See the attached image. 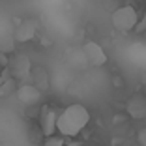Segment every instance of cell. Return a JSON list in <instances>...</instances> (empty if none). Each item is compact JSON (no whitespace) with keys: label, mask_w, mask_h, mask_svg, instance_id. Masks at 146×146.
Returning a JSON list of instances; mask_svg holds the SVG:
<instances>
[{"label":"cell","mask_w":146,"mask_h":146,"mask_svg":"<svg viewBox=\"0 0 146 146\" xmlns=\"http://www.w3.org/2000/svg\"><path fill=\"white\" fill-rule=\"evenodd\" d=\"M90 122V112L88 109L82 105L75 103L66 107L64 111L58 114L56 118V129L66 137H77L82 129L86 127V124Z\"/></svg>","instance_id":"1"},{"label":"cell","mask_w":146,"mask_h":146,"mask_svg":"<svg viewBox=\"0 0 146 146\" xmlns=\"http://www.w3.org/2000/svg\"><path fill=\"white\" fill-rule=\"evenodd\" d=\"M111 21H112V26H114L116 30L131 32V30H135V26H137V23H139L137 9H135L133 6H122V8L112 11Z\"/></svg>","instance_id":"2"},{"label":"cell","mask_w":146,"mask_h":146,"mask_svg":"<svg viewBox=\"0 0 146 146\" xmlns=\"http://www.w3.org/2000/svg\"><path fill=\"white\" fill-rule=\"evenodd\" d=\"M82 52H84V60L88 66L92 68H99V66L107 64V54H105L103 47L96 41H86L84 47H82Z\"/></svg>","instance_id":"3"},{"label":"cell","mask_w":146,"mask_h":146,"mask_svg":"<svg viewBox=\"0 0 146 146\" xmlns=\"http://www.w3.org/2000/svg\"><path fill=\"white\" fill-rule=\"evenodd\" d=\"M9 66H11V77H15V79L30 77L32 64H30V58L26 54H15L11 60H9Z\"/></svg>","instance_id":"4"},{"label":"cell","mask_w":146,"mask_h":146,"mask_svg":"<svg viewBox=\"0 0 146 146\" xmlns=\"http://www.w3.org/2000/svg\"><path fill=\"white\" fill-rule=\"evenodd\" d=\"M125 111H127V114L131 116L133 120H142V118H146V98L142 94L131 96L127 105H125Z\"/></svg>","instance_id":"5"},{"label":"cell","mask_w":146,"mask_h":146,"mask_svg":"<svg viewBox=\"0 0 146 146\" xmlns=\"http://www.w3.org/2000/svg\"><path fill=\"white\" fill-rule=\"evenodd\" d=\"M15 96H17V99L21 101L23 105H36L39 101V98H41V90H39L36 84H23L17 88V92H15Z\"/></svg>","instance_id":"6"},{"label":"cell","mask_w":146,"mask_h":146,"mask_svg":"<svg viewBox=\"0 0 146 146\" xmlns=\"http://www.w3.org/2000/svg\"><path fill=\"white\" fill-rule=\"evenodd\" d=\"M56 118H58V112H54L51 107H43L41 114H39V127H41V133L45 137H51L56 131Z\"/></svg>","instance_id":"7"},{"label":"cell","mask_w":146,"mask_h":146,"mask_svg":"<svg viewBox=\"0 0 146 146\" xmlns=\"http://www.w3.org/2000/svg\"><path fill=\"white\" fill-rule=\"evenodd\" d=\"M13 36H15V39L21 41V43L30 41V39L36 36V23L34 21H23V23H19V25L15 26V30H13Z\"/></svg>","instance_id":"8"},{"label":"cell","mask_w":146,"mask_h":146,"mask_svg":"<svg viewBox=\"0 0 146 146\" xmlns=\"http://www.w3.org/2000/svg\"><path fill=\"white\" fill-rule=\"evenodd\" d=\"M15 43H17V39H15L13 32H9V34H0V52H8V54L13 52Z\"/></svg>","instance_id":"9"},{"label":"cell","mask_w":146,"mask_h":146,"mask_svg":"<svg viewBox=\"0 0 146 146\" xmlns=\"http://www.w3.org/2000/svg\"><path fill=\"white\" fill-rule=\"evenodd\" d=\"M30 77H32V82H34L36 86H38L39 90H47L49 88V82H47V73L43 71V69H36V71L30 73Z\"/></svg>","instance_id":"10"},{"label":"cell","mask_w":146,"mask_h":146,"mask_svg":"<svg viewBox=\"0 0 146 146\" xmlns=\"http://www.w3.org/2000/svg\"><path fill=\"white\" fill-rule=\"evenodd\" d=\"M13 88H15V82H13V79H8L6 82H2V86H0V96H6V94H11Z\"/></svg>","instance_id":"11"},{"label":"cell","mask_w":146,"mask_h":146,"mask_svg":"<svg viewBox=\"0 0 146 146\" xmlns=\"http://www.w3.org/2000/svg\"><path fill=\"white\" fill-rule=\"evenodd\" d=\"M43 146H64V141H62L60 137H54V135H51V137L45 139Z\"/></svg>","instance_id":"12"},{"label":"cell","mask_w":146,"mask_h":146,"mask_svg":"<svg viewBox=\"0 0 146 146\" xmlns=\"http://www.w3.org/2000/svg\"><path fill=\"white\" fill-rule=\"evenodd\" d=\"M137 141H139V144H141V146H146V127L139 131V135H137Z\"/></svg>","instance_id":"13"},{"label":"cell","mask_w":146,"mask_h":146,"mask_svg":"<svg viewBox=\"0 0 146 146\" xmlns=\"http://www.w3.org/2000/svg\"><path fill=\"white\" fill-rule=\"evenodd\" d=\"M8 66H9L8 52H0V68H8Z\"/></svg>","instance_id":"14"},{"label":"cell","mask_w":146,"mask_h":146,"mask_svg":"<svg viewBox=\"0 0 146 146\" xmlns=\"http://www.w3.org/2000/svg\"><path fill=\"white\" fill-rule=\"evenodd\" d=\"M0 146H8V144H6V142H0Z\"/></svg>","instance_id":"15"}]
</instances>
